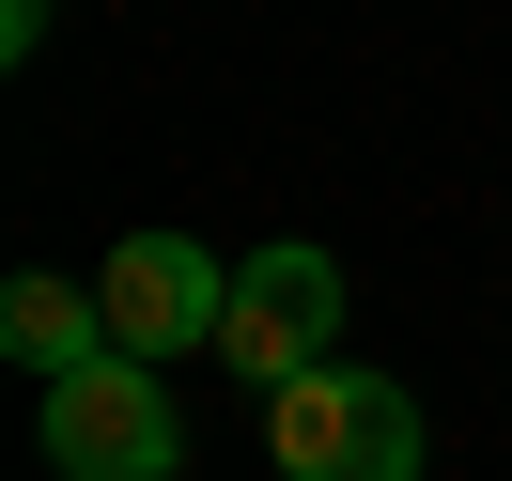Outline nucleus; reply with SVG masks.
I'll return each mask as SVG.
<instances>
[{
  "label": "nucleus",
  "instance_id": "obj_1",
  "mask_svg": "<svg viewBox=\"0 0 512 481\" xmlns=\"http://www.w3.org/2000/svg\"><path fill=\"white\" fill-rule=\"evenodd\" d=\"M47 481H171L187 466V419H171V388H156V357H78V373H47Z\"/></svg>",
  "mask_w": 512,
  "mask_h": 481
},
{
  "label": "nucleus",
  "instance_id": "obj_2",
  "mask_svg": "<svg viewBox=\"0 0 512 481\" xmlns=\"http://www.w3.org/2000/svg\"><path fill=\"white\" fill-rule=\"evenodd\" d=\"M264 450H280V481H419V404L357 357H326V373L264 388Z\"/></svg>",
  "mask_w": 512,
  "mask_h": 481
},
{
  "label": "nucleus",
  "instance_id": "obj_3",
  "mask_svg": "<svg viewBox=\"0 0 512 481\" xmlns=\"http://www.w3.org/2000/svg\"><path fill=\"white\" fill-rule=\"evenodd\" d=\"M342 357V249H249L233 264V326H218V373H249V388H295V373H326Z\"/></svg>",
  "mask_w": 512,
  "mask_h": 481
},
{
  "label": "nucleus",
  "instance_id": "obj_4",
  "mask_svg": "<svg viewBox=\"0 0 512 481\" xmlns=\"http://www.w3.org/2000/svg\"><path fill=\"white\" fill-rule=\"evenodd\" d=\"M94 311H109V342L125 357H202L233 326V264L202 249V233H125V249H94Z\"/></svg>",
  "mask_w": 512,
  "mask_h": 481
},
{
  "label": "nucleus",
  "instance_id": "obj_5",
  "mask_svg": "<svg viewBox=\"0 0 512 481\" xmlns=\"http://www.w3.org/2000/svg\"><path fill=\"white\" fill-rule=\"evenodd\" d=\"M0 342L32 357V373H78V357H109V311L78 280H0Z\"/></svg>",
  "mask_w": 512,
  "mask_h": 481
},
{
  "label": "nucleus",
  "instance_id": "obj_6",
  "mask_svg": "<svg viewBox=\"0 0 512 481\" xmlns=\"http://www.w3.org/2000/svg\"><path fill=\"white\" fill-rule=\"evenodd\" d=\"M0 47H16V63H32V47H47V0H0Z\"/></svg>",
  "mask_w": 512,
  "mask_h": 481
}]
</instances>
